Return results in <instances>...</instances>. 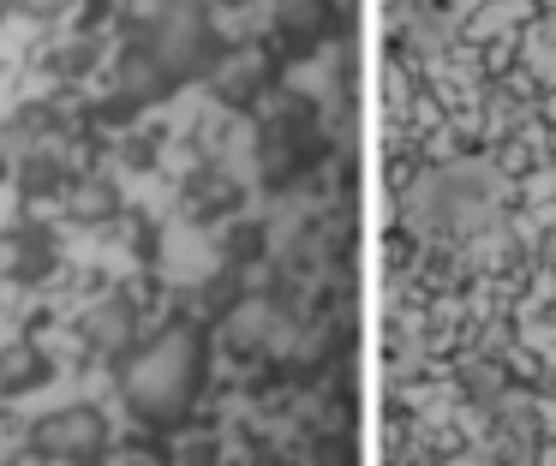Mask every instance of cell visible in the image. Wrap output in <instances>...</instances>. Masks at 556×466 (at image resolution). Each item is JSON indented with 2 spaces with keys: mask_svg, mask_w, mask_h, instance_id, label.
I'll return each mask as SVG.
<instances>
[{
  "mask_svg": "<svg viewBox=\"0 0 556 466\" xmlns=\"http://www.w3.org/2000/svg\"><path fill=\"white\" fill-rule=\"evenodd\" d=\"M210 377V335L198 323H168L144 347L121 358V401L138 425L150 430H180L192 418L198 394Z\"/></svg>",
  "mask_w": 556,
  "mask_h": 466,
  "instance_id": "1",
  "label": "cell"
},
{
  "mask_svg": "<svg viewBox=\"0 0 556 466\" xmlns=\"http://www.w3.org/2000/svg\"><path fill=\"white\" fill-rule=\"evenodd\" d=\"M144 48L156 54V66L168 72V84H186V78H198V72H210V66H216V54H222V42H216V30H210L204 7H192V0H174V7L150 24Z\"/></svg>",
  "mask_w": 556,
  "mask_h": 466,
  "instance_id": "2",
  "label": "cell"
},
{
  "mask_svg": "<svg viewBox=\"0 0 556 466\" xmlns=\"http://www.w3.org/2000/svg\"><path fill=\"white\" fill-rule=\"evenodd\" d=\"M30 454L61 461V466L102 461V454H109V418H102V406H61V413L37 418V430H30Z\"/></svg>",
  "mask_w": 556,
  "mask_h": 466,
  "instance_id": "3",
  "label": "cell"
},
{
  "mask_svg": "<svg viewBox=\"0 0 556 466\" xmlns=\"http://www.w3.org/2000/svg\"><path fill=\"white\" fill-rule=\"evenodd\" d=\"M257 162H264V179H269V186H293L305 167L324 162V131H317V119L305 114V108H288V114H281L276 126L264 131V150H257Z\"/></svg>",
  "mask_w": 556,
  "mask_h": 466,
  "instance_id": "4",
  "label": "cell"
},
{
  "mask_svg": "<svg viewBox=\"0 0 556 466\" xmlns=\"http://www.w3.org/2000/svg\"><path fill=\"white\" fill-rule=\"evenodd\" d=\"M276 36L293 54H312L336 36V0H276Z\"/></svg>",
  "mask_w": 556,
  "mask_h": 466,
  "instance_id": "5",
  "label": "cell"
},
{
  "mask_svg": "<svg viewBox=\"0 0 556 466\" xmlns=\"http://www.w3.org/2000/svg\"><path fill=\"white\" fill-rule=\"evenodd\" d=\"M78 329H85V341L97 347V353L126 358V353H132V335H138V311H132V299H126V293H109L102 305L85 311Z\"/></svg>",
  "mask_w": 556,
  "mask_h": 466,
  "instance_id": "6",
  "label": "cell"
},
{
  "mask_svg": "<svg viewBox=\"0 0 556 466\" xmlns=\"http://www.w3.org/2000/svg\"><path fill=\"white\" fill-rule=\"evenodd\" d=\"M49 377H54V365H49V353H42L37 341H13L7 353H0V394L42 389Z\"/></svg>",
  "mask_w": 556,
  "mask_h": 466,
  "instance_id": "7",
  "label": "cell"
},
{
  "mask_svg": "<svg viewBox=\"0 0 556 466\" xmlns=\"http://www.w3.org/2000/svg\"><path fill=\"white\" fill-rule=\"evenodd\" d=\"M186 203H192V215H222V210H233V203H240V186H233L228 174H216V167H210V174L192 179Z\"/></svg>",
  "mask_w": 556,
  "mask_h": 466,
  "instance_id": "8",
  "label": "cell"
},
{
  "mask_svg": "<svg viewBox=\"0 0 556 466\" xmlns=\"http://www.w3.org/2000/svg\"><path fill=\"white\" fill-rule=\"evenodd\" d=\"M109 210H114L109 179H85V191H73V215H109Z\"/></svg>",
  "mask_w": 556,
  "mask_h": 466,
  "instance_id": "9",
  "label": "cell"
}]
</instances>
